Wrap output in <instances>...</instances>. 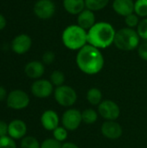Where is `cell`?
<instances>
[{
  "label": "cell",
  "mask_w": 147,
  "mask_h": 148,
  "mask_svg": "<svg viewBox=\"0 0 147 148\" xmlns=\"http://www.w3.org/2000/svg\"><path fill=\"white\" fill-rule=\"evenodd\" d=\"M139 22H140L139 16L135 13H132V14L125 16V23L128 28H131V29H133L135 27L137 28Z\"/></svg>",
  "instance_id": "obj_26"
},
{
  "label": "cell",
  "mask_w": 147,
  "mask_h": 148,
  "mask_svg": "<svg viewBox=\"0 0 147 148\" xmlns=\"http://www.w3.org/2000/svg\"><path fill=\"white\" fill-rule=\"evenodd\" d=\"M20 148H41V143L36 138L26 135L20 141Z\"/></svg>",
  "instance_id": "obj_22"
},
{
  "label": "cell",
  "mask_w": 147,
  "mask_h": 148,
  "mask_svg": "<svg viewBox=\"0 0 147 148\" xmlns=\"http://www.w3.org/2000/svg\"><path fill=\"white\" fill-rule=\"evenodd\" d=\"M102 98V92L98 88H91L87 92V101L93 106H99L103 101Z\"/></svg>",
  "instance_id": "obj_19"
},
{
  "label": "cell",
  "mask_w": 147,
  "mask_h": 148,
  "mask_svg": "<svg viewBox=\"0 0 147 148\" xmlns=\"http://www.w3.org/2000/svg\"><path fill=\"white\" fill-rule=\"evenodd\" d=\"M95 20L96 17L94 11L88 9L83 10L79 15H77V24L87 31L96 23Z\"/></svg>",
  "instance_id": "obj_16"
},
{
  "label": "cell",
  "mask_w": 147,
  "mask_h": 148,
  "mask_svg": "<svg viewBox=\"0 0 147 148\" xmlns=\"http://www.w3.org/2000/svg\"><path fill=\"white\" fill-rule=\"evenodd\" d=\"M35 15L42 20L51 18L55 12V5L52 0H38L33 8Z\"/></svg>",
  "instance_id": "obj_10"
},
{
  "label": "cell",
  "mask_w": 147,
  "mask_h": 148,
  "mask_svg": "<svg viewBox=\"0 0 147 148\" xmlns=\"http://www.w3.org/2000/svg\"><path fill=\"white\" fill-rule=\"evenodd\" d=\"M75 61L79 69L89 75L100 73L105 64L104 56L101 50L88 43L78 50Z\"/></svg>",
  "instance_id": "obj_1"
},
{
  "label": "cell",
  "mask_w": 147,
  "mask_h": 148,
  "mask_svg": "<svg viewBox=\"0 0 147 148\" xmlns=\"http://www.w3.org/2000/svg\"><path fill=\"white\" fill-rule=\"evenodd\" d=\"M62 143L54 138H48L41 143V148H62Z\"/></svg>",
  "instance_id": "obj_28"
},
{
  "label": "cell",
  "mask_w": 147,
  "mask_h": 148,
  "mask_svg": "<svg viewBox=\"0 0 147 148\" xmlns=\"http://www.w3.org/2000/svg\"><path fill=\"white\" fill-rule=\"evenodd\" d=\"M32 46V40L27 34H20L16 36L11 42V49L17 55L27 53Z\"/></svg>",
  "instance_id": "obj_12"
},
{
  "label": "cell",
  "mask_w": 147,
  "mask_h": 148,
  "mask_svg": "<svg viewBox=\"0 0 147 148\" xmlns=\"http://www.w3.org/2000/svg\"><path fill=\"white\" fill-rule=\"evenodd\" d=\"M134 13L139 17H146L147 0H136L134 2Z\"/></svg>",
  "instance_id": "obj_23"
},
{
  "label": "cell",
  "mask_w": 147,
  "mask_h": 148,
  "mask_svg": "<svg viewBox=\"0 0 147 148\" xmlns=\"http://www.w3.org/2000/svg\"><path fill=\"white\" fill-rule=\"evenodd\" d=\"M98 114L106 121H116L120 115V108L115 101L103 100L98 106Z\"/></svg>",
  "instance_id": "obj_7"
},
{
  "label": "cell",
  "mask_w": 147,
  "mask_h": 148,
  "mask_svg": "<svg viewBox=\"0 0 147 148\" xmlns=\"http://www.w3.org/2000/svg\"><path fill=\"white\" fill-rule=\"evenodd\" d=\"M60 118L58 114L52 110V109H48L45 110L40 118L41 124L42 127L47 130V131H54L57 127H59L60 124Z\"/></svg>",
  "instance_id": "obj_14"
},
{
  "label": "cell",
  "mask_w": 147,
  "mask_h": 148,
  "mask_svg": "<svg viewBox=\"0 0 147 148\" xmlns=\"http://www.w3.org/2000/svg\"><path fill=\"white\" fill-rule=\"evenodd\" d=\"M54 85L49 80L37 79L35 80L31 84L30 92L31 94L39 99H45L54 94Z\"/></svg>",
  "instance_id": "obj_9"
},
{
  "label": "cell",
  "mask_w": 147,
  "mask_h": 148,
  "mask_svg": "<svg viewBox=\"0 0 147 148\" xmlns=\"http://www.w3.org/2000/svg\"><path fill=\"white\" fill-rule=\"evenodd\" d=\"M109 3V0H85L86 9L92 11H97L104 9Z\"/></svg>",
  "instance_id": "obj_21"
},
{
  "label": "cell",
  "mask_w": 147,
  "mask_h": 148,
  "mask_svg": "<svg viewBox=\"0 0 147 148\" xmlns=\"http://www.w3.org/2000/svg\"><path fill=\"white\" fill-rule=\"evenodd\" d=\"M137 33L140 38L147 40V17L142 19L138 27H137Z\"/></svg>",
  "instance_id": "obj_27"
},
{
  "label": "cell",
  "mask_w": 147,
  "mask_h": 148,
  "mask_svg": "<svg viewBox=\"0 0 147 148\" xmlns=\"http://www.w3.org/2000/svg\"><path fill=\"white\" fill-rule=\"evenodd\" d=\"M0 148H17L16 140L10 136L0 138Z\"/></svg>",
  "instance_id": "obj_29"
},
{
  "label": "cell",
  "mask_w": 147,
  "mask_h": 148,
  "mask_svg": "<svg viewBox=\"0 0 147 148\" xmlns=\"http://www.w3.org/2000/svg\"><path fill=\"white\" fill-rule=\"evenodd\" d=\"M8 96V92L6 90V88L4 87H3L2 85H0V102L6 101Z\"/></svg>",
  "instance_id": "obj_33"
},
{
  "label": "cell",
  "mask_w": 147,
  "mask_h": 148,
  "mask_svg": "<svg viewBox=\"0 0 147 148\" xmlns=\"http://www.w3.org/2000/svg\"><path fill=\"white\" fill-rule=\"evenodd\" d=\"M101 132L107 139L117 140L122 136L123 128L116 121H106L101 127Z\"/></svg>",
  "instance_id": "obj_11"
},
{
  "label": "cell",
  "mask_w": 147,
  "mask_h": 148,
  "mask_svg": "<svg viewBox=\"0 0 147 148\" xmlns=\"http://www.w3.org/2000/svg\"><path fill=\"white\" fill-rule=\"evenodd\" d=\"M55 59V55L53 51H46L42 55V62L43 64L49 65L54 62Z\"/></svg>",
  "instance_id": "obj_30"
},
{
  "label": "cell",
  "mask_w": 147,
  "mask_h": 148,
  "mask_svg": "<svg viewBox=\"0 0 147 148\" xmlns=\"http://www.w3.org/2000/svg\"><path fill=\"white\" fill-rule=\"evenodd\" d=\"M53 95L55 101L60 106L64 108H70L74 106L78 98L76 91L68 85L56 87L54 90Z\"/></svg>",
  "instance_id": "obj_5"
},
{
  "label": "cell",
  "mask_w": 147,
  "mask_h": 148,
  "mask_svg": "<svg viewBox=\"0 0 147 148\" xmlns=\"http://www.w3.org/2000/svg\"><path fill=\"white\" fill-rule=\"evenodd\" d=\"M62 148H79V147L75 143H74V142L66 141V142H63L62 143Z\"/></svg>",
  "instance_id": "obj_34"
},
{
  "label": "cell",
  "mask_w": 147,
  "mask_h": 148,
  "mask_svg": "<svg viewBox=\"0 0 147 148\" xmlns=\"http://www.w3.org/2000/svg\"><path fill=\"white\" fill-rule=\"evenodd\" d=\"M52 133H53V138L60 141L61 143L65 141L68 136V131L63 126L57 127L54 131H52Z\"/></svg>",
  "instance_id": "obj_25"
},
{
  "label": "cell",
  "mask_w": 147,
  "mask_h": 148,
  "mask_svg": "<svg viewBox=\"0 0 147 148\" xmlns=\"http://www.w3.org/2000/svg\"><path fill=\"white\" fill-rule=\"evenodd\" d=\"M45 72V67L43 62L39 61H31L28 62L24 67V73L25 75L34 80L41 79Z\"/></svg>",
  "instance_id": "obj_15"
},
{
  "label": "cell",
  "mask_w": 147,
  "mask_h": 148,
  "mask_svg": "<svg viewBox=\"0 0 147 148\" xmlns=\"http://www.w3.org/2000/svg\"><path fill=\"white\" fill-rule=\"evenodd\" d=\"M113 9L118 15L125 17L134 13V2L133 0H113Z\"/></svg>",
  "instance_id": "obj_17"
},
{
  "label": "cell",
  "mask_w": 147,
  "mask_h": 148,
  "mask_svg": "<svg viewBox=\"0 0 147 148\" xmlns=\"http://www.w3.org/2000/svg\"><path fill=\"white\" fill-rule=\"evenodd\" d=\"M65 10L71 15H79L86 9L85 0H63Z\"/></svg>",
  "instance_id": "obj_18"
},
{
  "label": "cell",
  "mask_w": 147,
  "mask_h": 148,
  "mask_svg": "<svg viewBox=\"0 0 147 148\" xmlns=\"http://www.w3.org/2000/svg\"><path fill=\"white\" fill-rule=\"evenodd\" d=\"M6 26V19L5 17L0 13V30L3 29Z\"/></svg>",
  "instance_id": "obj_35"
},
{
  "label": "cell",
  "mask_w": 147,
  "mask_h": 148,
  "mask_svg": "<svg viewBox=\"0 0 147 148\" xmlns=\"http://www.w3.org/2000/svg\"><path fill=\"white\" fill-rule=\"evenodd\" d=\"M64 46L70 50H80L88 44V31L78 24H72L65 28L62 35Z\"/></svg>",
  "instance_id": "obj_3"
},
{
  "label": "cell",
  "mask_w": 147,
  "mask_h": 148,
  "mask_svg": "<svg viewBox=\"0 0 147 148\" xmlns=\"http://www.w3.org/2000/svg\"><path fill=\"white\" fill-rule=\"evenodd\" d=\"M98 112L95 111L93 108H87L84 111L81 112V117H82V122L91 125L97 121L98 120Z\"/></svg>",
  "instance_id": "obj_20"
},
{
  "label": "cell",
  "mask_w": 147,
  "mask_h": 148,
  "mask_svg": "<svg viewBox=\"0 0 147 148\" xmlns=\"http://www.w3.org/2000/svg\"><path fill=\"white\" fill-rule=\"evenodd\" d=\"M115 34L116 31L111 23H96L88 30V43L99 49H107L113 43Z\"/></svg>",
  "instance_id": "obj_2"
},
{
  "label": "cell",
  "mask_w": 147,
  "mask_h": 148,
  "mask_svg": "<svg viewBox=\"0 0 147 148\" xmlns=\"http://www.w3.org/2000/svg\"><path fill=\"white\" fill-rule=\"evenodd\" d=\"M61 122L68 131H75L82 122L81 112L76 108H68L62 114Z\"/></svg>",
  "instance_id": "obj_8"
},
{
  "label": "cell",
  "mask_w": 147,
  "mask_h": 148,
  "mask_svg": "<svg viewBox=\"0 0 147 148\" xmlns=\"http://www.w3.org/2000/svg\"><path fill=\"white\" fill-rule=\"evenodd\" d=\"M8 127L9 123L5 122L4 121H0V138L8 136Z\"/></svg>",
  "instance_id": "obj_32"
},
{
  "label": "cell",
  "mask_w": 147,
  "mask_h": 148,
  "mask_svg": "<svg viewBox=\"0 0 147 148\" xmlns=\"http://www.w3.org/2000/svg\"><path fill=\"white\" fill-rule=\"evenodd\" d=\"M5 102L7 107L12 110H23L29 107L30 98L25 91L22 89H14L8 93Z\"/></svg>",
  "instance_id": "obj_6"
},
{
  "label": "cell",
  "mask_w": 147,
  "mask_h": 148,
  "mask_svg": "<svg viewBox=\"0 0 147 148\" xmlns=\"http://www.w3.org/2000/svg\"><path fill=\"white\" fill-rule=\"evenodd\" d=\"M49 81L55 88L62 86L64 85V82H65V75L61 70H55L50 75Z\"/></svg>",
  "instance_id": "obj_24"
},
{
  "label": "cell",
  "mask_w": 147,
  "mask_h": 148,
  "mask_svg": "<svg viewBox=\"0 0 147 148\" xmlns=\"http://www.w3.org/2000/svg\"><path fill=\"white\" fill-rule=\"evenodd\" d=\"M27 124L21 119H14L9 123L8 136L15 140L23 139L27 134Z\"/></svg>",
  "instance_id": "obj_13"
},
{
  "label": "cell",
  "mask_w": 147,
  "mask_h": 148,
  "mask_svg": "<svg viewBox=\"0 0 147 148\" xmlns=\"http://www.w3.org/2000/svg\"><path fill=\"white\" fill-rule=\"evenodd\" d=\"M138 54L142 60L147 62V42L141 43L138 47Z\"/></svg>",
  "instance_id": "obj_31"
},
{
  "label": "cell",
  "mask_w": 147,
  "mask_h": 148,
  "mask_svg": "<svg viewBox=\"0 0 147 148\" xmlns=\"http://www.w3.org/2000/svg\"><path fill=\"white\" fill-rule=\"evenodd\" d=\"M139 36L137 30L128 27L116 31L113 44L117 49L123 51H131L139 46Z\"/></svg>",
  "instance_id": "obj_4"
}]
</instances>
